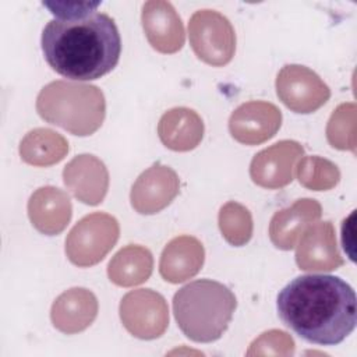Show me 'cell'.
<instances>
[{"label": "cell", "mask_w": 357, "mask_h": 357, "mask_svg": "<svg viewBox=\"0 0 357 357\" xmlns=\"http://www.w3.org/2000/svg\"><path fill=\"white\" fill-rule=\"evenodd\" d=\"M280 321L304 340L319 346L342 343L356 328L353 287L333 275H301L278 294Z\"/></svg>", "instance_id": "cell-1"}, {"label": "cell", "mask_w": 357, "mask_h": 357, "mask_svg": "<svg viewBox=\"0 0 357 357\" xmlns=\"http://www.w3.org/2000/svg\"><path fill=\"white\" fill-rule=\"evenodd\" d=\"M42 52L47 64L74 81H92L119 63L121 39L113 18L93 13L78 20H52L42 32Z\"/></svg>", "instance_id": "cell-2"}, {"label": "cell", "mask_w": 357, "mask_h": 357, "mask_svg": "<svg viewBox=\"0 0 357 357\" xmlns=\"http://www.w3.org/2000/svg\"><path fill=\"white\" fill-rule=\"evenodd\" d=\"M237 307L233 291L211 279L190 282L176 291L173 312L180 331L191 340L211 343L222 337Z\"/></svg>", "instance_id": "cell-3"}, {"label": "cell", "mask_w": 357, "mask_h": 357, "mask_svg": "<svg viewBox=\"0 0 357 357\" xmlns=\"http://www.w3.org/2000/svg\"><path fill=\"white\" fill-rule=\"evenodd\" d=\"M36 110L47 123L86 137L102 126L106 103L103 92L95 85L54 81L39 92Z\"/></svg>", "instance_id": "cell-4"}, {"label": "cell", "mask_w": 357, "mask_h": 357, "mask_svg": "<svg viewBox=\"0 0 357 357\" xmlns=\"http://www.w3.org/2000/svg\"><path fill=\"white\" fill-rule=\"evenodd\" d=\"M119 233V223L112 215L103 212L86 215L68 233L66 254L77 266H92L114 247Z\"/></svg>", "instance_id": "cell-5"}, {"label": "cell", "mask_w": 357, "mask_h": 357, "mask_svg": "<svg viewBox=\"0 0 357 357\" xmlns=\"http://www.w3.org/2000/svg\"><path fill=\"white\" fill-rule=\"evenodd\" d=\"M188 36L197 57L206 64L220 67L234 56V29L230 21L218 11H195L188 22Z\"/></svg>", "instance_id": "cell-6"}, {"label": "cell", "mask_w": 357, "mask_h": 357, "mask_svg": "<svg viewBox=\"0 0 357 357\" xmlns=\"http://www.w3.org/2000/svg\"><path fill=\"white\" fill-rule=\"evenodd\" d=\"M120 318L126 329L139 339H156L169 325V310L162 294L151 289L127 293L120 303Z\"/></svg>", "instance_id": "cell-7"}, {"label": "cell", "mask_w": 357, "mask_h": 357, "mask_svg": "<svg viewBox=\"0 0 357 357\" xmlns=\"http://www.w3.org/2000/svg\"><path fill=\"white\" fill-rule=\"evenodd\" d=\"M276 93L290 110L307 114L328 102L331 89L308 67L287 64L276 77Z\"/></svg>", "instance_id": "cell-8"}, {"label": "cell", "mask_w": 357, "mask_h": 357, "mask_svg": "<svg viewBox=\"0 0 357 357\" xmlns=\"http://www.w3.org/2000/svg\"><path fill=\"white\" fill-rule=\"evenodd\" d=\"M304 148L296 141H279L258 152L251 160L250 176L264 188H280L291 183L296 162L303 156Z\"/></svg>", "instance_id": "cell-9"}, {"label": "cell", "mask_w": 357, "mask_h": 357, "mask_svg": "<svg viewBox=\"0 0 357 357\" xmlns=\"http://www.w3.org/2000/svg\"><path fill=\"white\" fill-rule=\"evenodd\" d=\"M180 184L174 170L155 163L139 174L131 188V205L141 215H153L165 209L178 194Z\"/></svg>", "instance_id": "cell-10"}, {"label": "cell", "mask_w": 357, "mask_h": 357, "mask_svg": "<svg viewBox=\"0 0 357 357\" xmlns=\"http://www.w3.org/2000/svg\"><path fill=\"white\" fill-rule=\"evenodd\" d=\"M282 124L280 110L269 103L252 100L238 106L230 116L231 137L245 145H257L272 138Z\"/></svg>", "instance_id": "cell-11"}, {"label": "cell", "mask_w": 357, "mask_h": 357, "mask_svg": "<svg viewBox=\"0 0 357 357\" xmlns=\"http://www.w3.org/2000/svg\"><path fill=\"white\" fill-rule=\"evenodd\" d=\"M296 262L303 271H333L343 265L332 222H318L305 227L297 247Z\"/></svg>", "instance_id": "cell-12"}, {"label": "cell", "mask_w": 357, "mask_h": 357, "mask_svg": "<svg viewBox=\"0 0 357 357\" xmlns=\"http://www.w3.org/2000/svg\"><path fill=\"white\" fill-rule=\"evenodd\" d=\"M142 26L151 46L160 53H176L184 45L181 18L169 1L153 0L142 6Z\"/></svg>", "instance_id": "cell-13"}, {"label": "cell", "mask_w": 357, "mask_h": 357, "mask_svg": "<svg viewBox=\"0 0 357 357\" xmlns=\"http://www.w3.org/2000/svg\"><path fill=\"white\" fill-rule=\"evenodd\" d=\"M66 187L86 205L103 201L109 187V173L102 160L93 155L75 156L63 170Z\"/></svg>", "instance_id": "cell-14"}, {"label": "cell", "mask_w": 357, "mask_h": 357, "mask_svg": "<svg viewBox=\"0 0 357 357\" xmlns=\"http://www.w3.org/2000/svg\"><path fill=\"white\" fill-rule=\"evenodd\" d=\"M98 314V300L92 291L74 287L61 293L53 303L50 318L60 332L73 335L86 329Z\"/></svg>", "instance_id": "cell-15"}, {"label": "cell", "mask_w": 357, "mask_h": 357, "mask_svg": "<svg viewBox=\"0 0 357 357\" xmlns=\"http://www.w3.org/2000/svg\"><path fill=\"white\" fill-rule=\"evenodd\" d=\"M28 215L33 227L40 233L59 234L71 219L70 197L60 188L40 187L28 201Z\"/></svg>", "instance_id": "cell-16"}, {"label": "cell", "mask_w": 357, "mask_h": 357, "mask_svg": "<svg viewBox=\"0 0 357 357\" xmlns=\"http://www.w3.org/2000/svg\"><path fill=\"white\" fill-rule=\"evenodd\" d=\"M319 218L321 205L315 199H297L291 206L273 215L269 225L271 241L280 250H291L305 227Z\"/></svg>", "instance_id": "cell-17"}, {"label": "cell", "mask_w": 357, "mask_h": 357, "mask_svg": "<svg viewBox=\"0 0 357 357\" xmlns=\"http://www.w3.org/2000/svg\"><path fill=\"white\" fill-rule=\"evenodd\" d=\"M204 247L195 237H176L162 252L159 272L166 282H184L199 272L204 264Z\"/></svg>", "instance_id": "cell-18"}, {"label": "cell", "mask_w": 357, "mask_h": 357, "mask_svg": "<svg viewBox=\"0 0 357 357\" xmlns=\"http://www.w3.org/2000/svg\"><path fill=\"white\" fill-rule=\"evenodd\" d=\"M158 134L166 148L185 152L201 142L204 123L197 112L188 107H174L160 117Z\"/></svg>", "instance_id": "cell-19"}, {"label": "cell", "mask_w": 357, "mask_h": 357, "mask_svg": "<svg viewBox=\"0 0 357 357\" xmlns=\"http://www.w3.org/2000/svg\"><path fill=\"white\" fill-rule=\"evenodd\" d=\"M153 258L148 248L130 244L121 248L109 262V279L123 287L135 286L148 280L152 273Z\"/></svg>", "instance_id": "cell-20"}, {"label": "cell", "mask_w": 357, "mask_h": 357, "mask_svg": "<svg viewBox=\"0 0 357 357\" xmlns=\"http://www.w3.org/2000/svg\"><path fill=\"white\" fill-rule=\"evenodd\" d=\"M68 152L64 137L49 128L29 131L20 144L21 159L33 166H50L60 162Z\"/></svg>", "instance_id": "cell-21"}, {"label": "cell", "mask_w": 357, "mask_h": 357, "mask_svg": "<svg viewBox=\"0 0 357 357\" xmlns=\"http://www.w3.org/2000/svg\"><path fill=\"white\" fill-rule=\"evenodd\" d=\"M297 177L304 187L314 191H325L339 183L340 173L332 162L318 156H308L300 160Z\"/></svg>", "instance_id": "cell-22"}, {"label": "cell", "mask_w": 357, "mask_h": 357, "mask_svg": "<svg viewBox=\"0 0 357 357\" xmlns=\"http://www.w3.org/2000/svg\"><path fill=\"white\" fill-rule=\"evenodd\" d=\"M219 226L225 238L233 245L245 244L252 234V219L247 208L237 202H227L219 213Z\"/></svg>", "instance_id": "cell-23"}, {"label": "cell", "mask_w": 357, "mask_h": 357, "mask_svg": "<svg viewBox=\"0 0 357 357\" xmlns=\"http://www.w3.org/2000/svg\"><path fill=\"white\" fill-rule=\"evenodd\" d=\"M356 110V106L353 103L342 105L339 106L333 114L331 116V120L328 123L326 135L331 146L336 149H350L354 152L356 149V138H354V116L347 120L351 112Z\"/></svg>", "instance_id": "cell-24"}, {"label": "cell", "mask_w": 357, "mask_h": 357, "mask_svg": "<svg viewBox=\"0 0 357 357\" xmlns=\"http://www.w3.org/2000/svg\"><path fill=\"white\" fill-rule=\"evenodd\" d=\"M57 20H78L96 13L100 1H43L42 3Z\"/></svg>", "instance_id": "cell-25"}, {"label": "cell", "mask_w": 357, "mask_h": 357, "mask_svg": "<svg viewBox=\"0 0 357 357\" xmlns=\"http://www.w3.org/2000/svg\"><path fill=\"white\" fill-rule=\"evenodd\" d=\"M353 219H354V211L351 212V215L343 220V225H342V244H343V248L344 251L349 254L350 259L354 262L356 258H354V254L351 251L354 243L350 240L353 237Z\"/></svg>", "instance_id": "cell-26"}]
</instances>
